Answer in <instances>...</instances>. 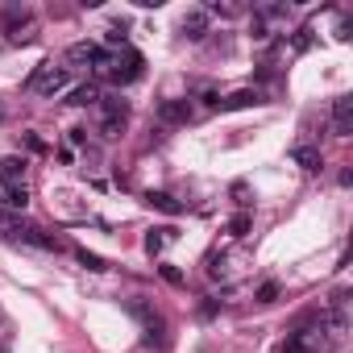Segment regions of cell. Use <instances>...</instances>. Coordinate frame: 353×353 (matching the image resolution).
Listing matches in <instances>:
<instances>
[{"label": "cell", "instance_id": "obj_16", "mask_svg": "<svg viewBox=\"0 0 353 353\" xmlns=\"http://www.w3.org/2000/svg\"><path fill=\"white\" fill-rule=\"evenodd\" d=\"M170 237H174V229H150V233H145V254H150V258L162 254V245H166Z\"/></svg>", "mask_w": 353, "mask_h": 353}, {"label": "cell", "instance_id": "obj_4", "mask_svg": "<svg viewBox=\"0 0 353 353\" xmlns=\"http://www.w3.org/2000/svg\"><path fill=\"white\" fill-rule=\"evenodd\" d=\"M129 312L141 320V328H145V345H166V320H162V312H158V307H150V303L133 299V303H129Z\"/></svg>", "mask_w": 353, "mask_h": 353}, {"label": "cell", "instance_id": "obj_12", "mask_svg": "<svg viewBox=\"0 0 353 353\" xmlns=\"http://www.w3.org/2000/svg\"><path fill=\"white\" fill-rule=\"evenodd\" d=\"M67 104H71V108L100 104V88H96V83H79V88H71V92H67Z\"/></svg>", "mask_w": 353, "mask_h": 353}, {"label": "cell", "instance_id": "obj_20", "mask_svg": "<svg viewBox=\"0 0 353 353\" xmlns=\"http://www.w3.org/2000/svg\"><path fill=\"white\" fill-rule=\"evenodd\" d=\"M279 299V283H262L258 287V303H274Z\"/></svg>", "mask_w": 353, "mask_h": 353}, {"label": "cell", "instance_id": "obj_7", "mask_svg": "<svg viewBox=\"0 0 353 353\" xmlns=\"http://www.w3.org/2000/svg\"><path fill=\"white\" fill-rule=\"evenodd\" d=\"M30 204V188L13 183V179H0V212H21Z\"/></svg>", "mask_w": 353, "mask_h": 353}, {"label": "cell", "instance_id": "obj_19", "mask_svg": "<svg viewBox=\"0 0 353 353\" xmlns=\"http://www.w3.org/2000/svg\"><path fill=\"white\" fill-rule=\"evenodd\" d=\"M158 274H162V279H166L170 287H183V270H179V266H170V262H162V266H158Z\"/></svg>", "mask_w": 353, "mask_h": 353}, {"label": "cell", "instance_id": "obj_9", "mask_svg": "<svg viewBox=\"0 0 353 353\" xmlns=\"http://www.w3.org/2000/svg\"><path fill=\"white\" fill-rule=\"evenodd\" d=\"M332 133L336 137H349L353 133V100L349 96H336L332 100Z\"/></svg>", "mask_w": 353, "mask_h": 353}, {"label": "cell", "instance_id": "obj_24", "mask_svg": "<svg viewBox=\"0 0 353 353\" xmlns=\"http://www.w3.org/2000/svg\"><path fill=\"white\" fill-rule=\"evenodd\" d=\"M0 353H9V349H5V345H0Z\"/></svg>", "mask_w": 353, "mask_h": 353}, {"label": "cell", "instance_id": "obj_3", "mask_svg": "<svg viewBox=\"0 0 353 353\" xmlns=\"http://www.w3.org/2000/svg\"><path fill=\"white\" fill-rule=\"evenodd\" d=\"M141 54L137 50H121V54H108V67H104V75L117 83V88H125V83H133V79H141Z\"/></svg>", "mask_w": 353, "mask_h": 353}, {"label": "cell", "instance_id": "obj_15", "mask_svg": "<svg viewBox=\"0 0 353 353\" xmlns=\"http://www.w3.org/2000/svg\"><path fill=\"white\" fill-rule=\"evenodd\" d=\"M0 179H13V183H26V158L9 154V158H0Z\"/></svg>", "mask_w": 353, "mask_h": 353}, {"label": "cell", "instance_id": "obj_8", "mask_svg": "<svg viewBox=\"0 0 353 353\" xmlns=\"http://www.w3.org/2000/svg\"><path fill=\"white\" fill-rule=\"evenodd\" d=\"M192 104L188 100H158V121L162 125H188L192 121Z\"/></svg>", "mask_w": 353, "mask_h": 353}, {"label": "cell", "instance_id": "obj_1", "mask_svg": "<svg viewBox=\"0 0 353 353\" xmlns=\"http://www.w3.org/2000/svg\"><path fill=\"white\" fill-rule=\"evenodd\" d=\"M67 67H59V63H38L34 67V75L26 79V92H34V96H59L63 88H67Z\"/></svg>", "mask_w": 353, "mask_h": 353}, {"label": "cell", "instance_id": "obj_18", "mask_svg": "<svg viewBox=\"0 0 353 353\" xmlns=\"http://www.w3.org/2000/svg\"><path fill=\"white\" fill-rule=\"evenodd\" d=\"M75 258H79V266H88V270H96V274H100V270H108L100 254H88V250H75Z\"/></svg>", "mask_w": 353, "mask_h": 353}, {"label": "cell", "instance_id": "obj_21", "mask_svg": "<svg viewBox=\"0 0 353 353\" xmlns=\"http://www.w3.org/2000/svg\"><path fill=\"white\" fill-rule=\"evenodd\" d=\"M233 200L245 208V204H250V188H245V183H233Z\"/></svg>", "mask_w": 353, "mask_h": 353}, {"label": "cell", "instance_id": "obj_17", "mask_svg": "<svg viewBox=\"0 0 353 353\" xmlns=\"http://www.w3.org/2000/svg\"><path fill=\"white\" fill-rule=\"evenodd\" d=\"M250 229H254V221H250V212H237L233 221H229V233L241 241V237H250Z\"/></svg>", "mask_w": 353, "mask_h": 353}, {"label": "cell", "instance_id": "obj_6", "mask_svg": "<svg viewBox=\"0 0 353 353\" xmlns=\"http://www.w3.org/2000/svg\"><path fill=\"white\" fill-rule=\"evenodd\" d=\"M67 63H75V67H96V71L104 75V67H108V50L96 46V42H75V46L67 50Z\"/></svg>", "mask_w": 353, "mask_h": 353}, {"label": "cell", "instance_id": "obj_10", "mask_svg": "<svg viewBox=\"0 0 353 353\" xmlns=\"http://www.w3.org/2000/svg\"><path fill=\"white\" fill-rule=\"evenodd\" d=\"M183 38H188V42H204V38H208V13H204V9H196V13L183 17Z\"/></svg>", "mask_w": 353, "mask_h": 353}, {"label": "cell", "instance_id": "obj_11", "mask_svg": "<svg viewBox=\"0 0 353 353\" xmlns=\"http://www.w3.org/2000/svg\"><path fill=\"white\" fill-rule=\"evenodd\" d=\"M291 158H295L307 174H320V170H324V154H320L316 145H295V150H291Z\"/></svg>", "mask_w": 353, "mask_h": 353}, {"label": "cell", "instance_id": "obj_22", "mask_svg": "<svg viewBox=\"0 0 353 353\" xmlns=\"http://www.w3.org/2000/svg\"><path fill=\"white\" fill-rule=\"evenodd\" d=\"M307 46H312V30H299L295 34V50H307Z\"/></svg>", "mask_w": 353, "mask_h": 353}, {"label": "cell", "instance_id": "obj_13", "mask_svg": "<svg viewBox=\"0 0 353 353\" xmlns=\"http://www.w3.org/2000/svg\"><path fill=\"white\" fill-rule=\"evenodd\" d=\"M250 104H262L258 88H241V92H233V96H225V100H221V108H225V112H237V108H250Z\"/></svg>", "mask_w": 353, "mask_h": 353}, {"label": "cell", "instance_id": "obj_23", "mask_svg": "<svg viewBox=\"0 0 353 353\" xmlns=\"http://www.w3.org/2000/svg\"><path fill=\"white\" fill-rule=\"evenodd\" d=\"M216 307H221V299H204V303H200V316L208 320V316H216Z\"/></svg>", "mask_w": 353, "mask_h": 353}, {"label": "cell", "instance_id": "obj_2", "mask_svg": "<svg viewBox=\"0 0 353 353\" xmlns=\"http://www.w3.org/2000/svg\"><path fill=\"white\" fill-rule=\"evenodd\" d=\"M129 125V100L100 96V137H121Z\"/></svg>", "mask_w": 353, "mask_h": 353}, {"label": "cell", "instance_id": "obj_5", "mask_svg": "<svg viewBox=\"0 0 353 353\" xmlns=\"http://www.w3.org/2000/svg\"><path fill=\"white\" fill-rule=\"evenodd\" d=\"M30 26H34V13L26 5H5L0 9V34H9L13 42H21L26 38L21 30H30Z\"/></svg>", "mask_w": 353, "mask_h": 353}, {"label": "cell", "instance_id": "obj_14", "mask_svg": "<svg viewBox=\"0 0 353 353\" xmlns=\"http://www.w3.org/2000/svg\"><path fill=\"white\" fill-rule=\"evenodd\" d=\"M145 204H150V208H158V212H166V216H183V204L174 200V196H166V192H150V196H145Z\"/></svg>", "mask_w": 353, "mask_h": 353}]
</instances>
